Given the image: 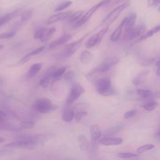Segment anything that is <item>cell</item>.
<instances>
[{
    "label": "cell",
    "instance_id": "cell-1",
    "mask_svg": "<svg viewBox=\"0 0 160 160\" xmlns=\"http://www.w3.org/2000/svg\"><path fill=\"white\" fill-rule=\"evenodd\" d=\"M39 144V139L36 136H22L19 140L6 144L5 147L11 148H21L26 149H34Z\"/></svg>",
    "mask_w": 160,
    "mask_h": 160
},
{
    "label": "cell",
    "instance_id": "cell-2",
    "mask_svg": "<svg viewBox=\"0 0 160 160\" xmlns=\"http://www.w3.org/2000/svg\"><path fill=\"white\" fill-rule=\"evenodd\" d=\"M97 92L102 96H109L115 93L111 81L108 78H103L96 79L94 82Z\"/></svg>",
    "mask_w": 160,
    "mask_h": 160
},
{
    "label": "cell",
    "instance_id": "cell-3",
    "mask_svg": "<svg viewBox=\"0 0 160 160\" xmlns=\"http://www.w3.org/2000/svg\"><path fill=\"white\" fill-rule=\"evenodd\" d=\"M32 107L38 112L43 114L51 112L58 108L57 104H54L49 99L46 98H40L36 99Z\"/></svg>",
    "mask_w": 160,
    "mask_h": 160
},
{
    "label": "cell",
    "instance_id": "cell-4",
    "mask_svg": "<svg viewBox=\"0 0 160 160\" xmlns=\"http://www.w3.org/2000/svg\"><path fill=\"white\" fill-rule=\"evenodd\" d=\"M88 34H85L84 36L81 38L80 39L74 41L65 46V48L59 52L58 54L59 59H66L72 56L78 49L81 47L84 39L87 36Z\"/></svg>",
    "mask_w": 160,
    "mask_h": 160
},
{
    "label": "cell",
    "instance_id": "cell-5",
    "mask_svg": "<svg viewBox=\"0 0 160 160\" xmlns=\"http://www.w3.org/2000/svg\"><path fill=\"white\" fill-rule=\"evenodd\" d=\"M120 61V58L118 56H111L106 58L98 66L92 71L98 73H103L108 71L113 66Z\"/></svg>",
    "mask_w": 160,
    "mask_h": 160
},
{
    "label": "cell",
    "instance_id": "cell-6",
    "mask_svg": "<svg viewBox=\"0 0 160 160\" xmlns=\"http://www.w3.org/2000/svg\"><path fill=\"white\" fill-rule=\"evenodd\" d=\"M111 0H102L100 2H99L98 4H96V5H94V6H92V8H91L82 16H81L77 21H76L75 23V26L77 27L81 26L82 24H84L85 22H86L92 16V14L101 6L106 5L109 3H110Z\"/></svg>",
    "mask_w": 160,
    "mask_h": 160
},
{
    "label": "cell",
    "instance_id": "cell-7",
    "mask_svg": "<svg viewBox=\"0 0 160 160\" xmlns=\"http://www.w3.org/2000/svg\"><path fill=\"white\" fill-rule=\"evenodd\" d=\"M146 31V27L144 25H139L136 27H131L125 28V31L123 36L124 41H129L134 40L138 37L141 36Z\"/></svg>",
    "mask_w": 160,
    "mask_h": 160
},
{
    "label": "cell",
    "instance_id": "cell-8",
    "mask_svg": "<svg viewBox=\"0 0 160 160\" xmlns=\"http://www.w3.org/2000/svg\"><path fill=\"white\" fill-rule=\"evenodd\" d=\"M55 31L56 29L54 28H41L35 32L34 38L42 42H45L52 36Z\"/></svg>",
    "mask_w": 160,
    "mask_h": 160
},
{
    "label": "cell",
    "instance_id": "cell-9",
    "mask_svg": "<svg viewBox=\"0 0 160 160\" xmlns=\"http://www.w3.org/2000/svg\"><path fill=\"white\" fill-rule=\"evenodd\" d=\"M130 5V3L129 2H125L122 4H120L116 8H114L102 21L103 23H105L106 24H109L114 22L118 17L119 16V14L121 13V12L126 9L127 7H128Z\"/></svg>",
    "mask_w": 160,
    "mask_h": 160
},
{
    "label": "cell",
    "instance_id": "cell-10",
    "mask_svg": "<svg viewBox=\"0 0 160 160\" xmlns=\"http://www.w3.org/2000/svg\"><path fill=\"white\" fill-rule=\"evenodd\" d=\"M85 90L84 88L79 83L74 84L71 90L66 99V102L68 104L73 103L77 99H78L84 92Z\"/></svg>",
    "mask_w": 160,
    "mask_h": 160
},
{
    "label": "cell",
    "instance_id": "cell-11",
    "mask_svg": "<svg viewBox=\"0 0 160 160\" xmlns=\"http://www.w3.org/2000/svg\"><path fill=\"white\" fill-rule=\"evenodd\" d=\"M108 27H106L103 29H102L100 31L97 32L96 34L91 36L86 42L85 46L87 48H92L98 44L99 43V42L102 39L103 36L106 34V32L108 31Z\"/></svg>",
    "mask_w": 160,
    "mask_h": 160
},
{
    "label": "cell",
    "instance_id": "cell-12",
    "mask_svg": "<svg viewBox=\"0 0 160 160\" xmlns=\"http://www.w3.org/2000/svg\"><path fill=\"white\" fill-rule=\"evenodd\" d=\"M99 143L102 146H116L121 144L123 139L119 137H104L99 139Z\"/></svg>",
    "mask_w": 160,
    "mask_h": 160
},
{
    "label": "cell",
    "instance_id": "cell-13",
    "mask_svg": "<svg viewBox=\"0 0 160 160\" xmlns=\"http://www.w3.org/2000/svg\"><path fill=\"white\" fill-rule=\"evenodd\" d=\"M73 12L72 11H66V12H59L58 14H55L51 16H50L47 21V24H51L62 20H64L65 19H67Z\"/></svg>",
    "mask_w": 160,
    "mask_h": 160
},
{
    "label": "cell",
    "instance_id": "cell-14",
    "mask_svg": "<svg viewBox=\"0 0 160 160\" xmlns=\"http://www.w3.org/2000/svg\"><path fill=\"white\" fill-rule=\"evenodd\" d=\"M72 38V35L70 34H65L62 35L61 37L58 38L56 40L53 41L52 42L50 43L49 46V49H54L60 45L66 43Z\"/></svg>",
    "mask_w": 160,
    "mask_h": 160
},
{
    "label": "cell",
    "instance_id": "cell-15",
    "mask_svg": "<svg viewBox=\"0 0 160 160\" xmlns=\"http://www.w3.org/2000/svg\"><path fill=\"white\" fill-rule=\"evenodd\" d=\"M55 68L56 67L54 66H52L47 70L43 77L41 79V80L39 82V84L41 86H42V88L48 87L50 82V79L52 78V73Z\"/></svg>",
    "mask_w": 160,
    "mask_h": 160
},
{
    "label": "cell",
    "instance_id": "cell-16",
    "mask_svg": "<svg viewBox=\"0 0 160 160\" xmlns=\"http://www.w3.org/2000/svg\"><path fill=\"white\" fill-rule=\"evenodd\" d=\"M124 23H125V19L124 18L123 20L121 21V22L118 26V27L111 34V35L109 38V39L112 42H116L118 41V39H119V37L121 34V32L122 31V29L124 28Z\"/></svg>",
    "mask_w": 160,
    "mask_h": 160
},
{
    "label": "cell",
    "instance_id": "cell-17",
    "mask_svg": "<svg viewBox=\"0 0 160 160\" xmlns=\"http://www.w3.org/2000/svg\"><path fill=\"white\" fill-rule=\"evenodd\" d=\"M77 141L79 148L82 151H86L88 149L89 146V142L87 137L84 134H80L77 138Z\"/></svg>",
    "mask_w": 160,
    "mask_h": 160
},
{
    "label": "cell",
    "instance_id": "cell-18",
    "mask_svg": "<svg viewBox=\"0 0 160 160\" xmlns=\"http://www.w3.org/2000/svg\"><path fill=\"white\" fill-rule=\"evenodd\" d=\"M92 58L93 55L90 51L88 50H84L80 54L79 61L82 64H88L91 62Z\"/></svg>",
    "mask_w": 160,
    "mask_h": 160
},
{
    "label": "cell",
    "instance_id": "cell-19",
    "mask_svg": "<svg viewBox=\"0 0 160 160\" xmlns=\"http://www.w3.org/2000/svg\"><path fill=\"white\" fill-rule=\"evenodd\" d=\"M43 64L41 62H37L33 64L30 68L29 69V71L28 72V76L29 78H32L35 77L37 74L39 72V71L41 69L42 67Z\"/></svg>",
    "mask_w": 160,
    "mask_h": 160
},
{
    "label": "cell",
    "instance_id": "cell-20",
    "mask_svg": "<svg viewBox=\"0 0 160 160\" xmlns=\"http://www.w3.org/2000/svg\"><path fill=\"white\" fill-rule=\"evenodd\" d=\"M74 111L72 108H66L62 114V119L66 122H69L72 121L74 116Z\"/></svg>",
    "mask_w": 160,
    "mask_h": 160
},
{
    "label": "cell",
    "instance_id": "cell-21",
    "mask_svg": "<svg viewBox=\"0 0 160 160\" xmlns=\"http://www.w3.org/2000/svg\"><path fill=\"white\" fill-rule=\"evenodd\" d=\"M90 132L91 138L93 141H98L101 136V132L99 126L98 124H92L90 127Z\"/></svg>",
    "mask_w": 160,
    "mask_h": 160
},
{
    "label": "cell",
    "instance_id": "cell-22",
    "mask_svg": "<svg viewBox=\"0 0 160 160\" xmlns=\"http://www.w3.org/2000/svg\"><path fill=\"white\" fill-rule=\"evenodd\" d=\"M160 30V26L159 25L152 28V29H151L150 30L148 31L147 32H146L145 33L144 32L141 36H139V39H138L137 42H139V41H143L149 37H151L154 34L157 33L158 32H159Z\"/></svg>",
    "mask_w": 160,
    "mask_h": 160
},
{
    "label": "cell",
    "instance_id": "cell-23",
    "mask_svg": "<svg viewBox=\"0 0 160 160\" xmlns=\"http://www.w3.org/2000/svg\"><path fill=\"white\" fill-rule=\"evenodd\" d=\"M136 18H137V15L135 12L131 13L128 16L124 18L125 19L124 28H129L133 27L134 26Z\"/></svg>",
    "mask_w": 160,
    "mask_h": 160
},
{
    "label": "cell",
    "instance_id": "cell-24",
    "mask_svg": "<svg viewBox=\"0 0 160 160\" xmlns=\"http://www.w3.org/2000/svg\"><path fill=\"white\" fill-rule=\"evenodd\" d=\"M33 12H34V9L32 8L27 9L24 12H22L21 14V21L23 24H25L27 21H28L31 18L33 14Z\"/></svg>",
    "mask_w": 160,
    "mask_h": 160
},
{
    "label": "cell",
    "instance_id": "cell-25",
    "mask_svg": "<svg viewBox=\"0 0 160 160\" xmlns=\"http://www.w3.org/2000/svg\"><path fill=\"white\" fill-rule=\"evenodd\" d=\"M66 69L67 66H62L59 68H56L52 73V78L59 79L64 74Z\"/></svg>",
    "mask_w": 160,
    "mask_h": 160
},
{
    "label": "cell",
    "instance_id": "cell-26",
    "mask_svg": "<svg viewBox=\"0 0 160 160\" xmlns=\"http://www.w3.org/2000/svg\"><path fill=\"white\" fill-rule=\"evenodd\" d=\"M137 94L138 96L144 99H149L153 96L152 91L149 89H139L137 91Z\"/></svg>",
    "mask_w": 160,
    "mask_h": 160
},
{
    "label": "cell",
    "instance_id": "cell-27",
    "mask_svg": "<svg viewBox=\"0 0 160 160\" xmlns=\"http://www.w3.org/2000/svg\"><path fill=\"white\" fill-rule=\"evenodd\" d=\"M84 12V11L83 10H79L75 12H72L67 19L69 22H75L82 16Z\"/></svg>",
    "mask_w": 160,
    "mask_h": 160
},
{
    "label": "cell",
    "instance_id": "cell-28",
    "mask_svg": "<svg viewBox=\"0 0 160 160\" xmlns=\"http://www.w3.org/2000/svg\"><path fill=\"white\" fill-rule=\"evenodd\" d=\"M154 147H155V146L152 144H144V145H142V146L139 147L136 149V152L138 154H142V153H144L146 151L151 150Z\"/></svg>",
    "mask_w": 160,
    "mask_h": 160
},
{
    "label": "cell",
    "instance_id": "cell-29",
    "mask_svg": "<svg viewBox=\"0 0 160 160\" xmlns=\"http://www.w3.org/2000/svg\"><path fill=\"white\" fill-rule=\"evenodd\" d=\"M158 102L156 101H152L150 102H148L144 105L142 106V108L148 111H151L154 109H155L158 106Z\"/></svg>",
    "mask_w": 160,
    "mask_h": 160
},
{
    "label": "cell",
    "instance_id": "cell-30",
    "mask_svg": "<svg viewBox=\"0 0 160 160\" xmlns=\"http://www.w3.org/2000/svg\"><path fill=\"white\" fill-rule=\"evenodd\" d=\"M88 115V112L85 110H81V111H78L74 113V118L75 119L76 122H80L81 121V119L86 116Z\"/></svg>",
    "mask_w": 160,
    "mask_h": 160
},
{
    "label": "cell",
    "instance_id": "cell-31",
    "mask_svg": "<svg viewBox=\"0 0 160 160\" xmlns=\"http://www.w3.org/2000/svg\"><path fill=\"white\" fill-rule=\"evenodd\" d=\"M72 4V2L71 1H65V2H63L61 4H59L58 6H56V8L54 9V11L56 12H58V11H62V10H64L66 8H68L69 6H71Z\"/></svg>",
    "mask_w": 160,
    "mask_h": 160
},
{
    "label": "cell",
    "instance_id": "cell-32",
    "mask_svg": "<svg viewBox=\"0 0 160 160\" xmlns=\"http://www.w3.org/2000/svg\"><path fill=\"white\" fill-rule=\"evenodd\" d=\"M118 156L123 158V159H129V158H136L138 156V154L133 153V152H118L117 154Z\"/></svg>",
    "mask_w": 160,
    "mask_h": 160
},
{
    "label": "cell",
    "instance_id": "cell-33",
    "mask_svg": "<svg viewBox=\"0 0 160 160\" xmlns=\"http://www.w3.org/2000/svg\"><path fill=\"white\" fill-rule=\"evenodd\" d=\"M20 126L24 129H31L35 126V122L32 121H23L21 122Z\"/></svg>",
    "mask_w": 160,
    "mask_h": 160
},
{
    "label": "cell",
    "instance_id": "cell-34",
    "mask_svg": "<svg viewBox=\"0 0 160 160\" xmlns=\"http://www.w3.org/2000/svg\"><path fill=\"white\" fill-rule=\"evenodd\" d=\"M16 32L14 31H11L9 32H4L0 34V39H10L14 36Z\"/></svg>",
    "mask_w": 160,
    "mask_h": 160
},
{
    "label": "cell",
    "instance_id": "cell-35",
    "mask_svg": "<svg viewBox=\"0 0 160 160\" xmlns=\"http://www.w3.org/2000/svg\"><path fill=\"white\" fill-rule=\"evenodd\" d=\"M64 79L66 81H71L74 78V73L72 71H68L64 72Z\"/></svg>",
    "mask_w": 160,
    "mask_h": 160
},
{
    "label": "cell",
    "instance_id": "cell-36",
    "mask_svg": "<svg viewBox=\"0 0 160 160\" xmlns=\"http://www.w3.org/2000/svg\"><path fill=\"white\" fill-rule=\"evenodd\" d=\"M44 49V46H41L39 48H38L32 50L31 52L28 53V55L31 58V57H32L33 56H35L36 54H38L40 52H41Z\"/></svg>",
    "mask_w": 160,
    "mask_h": 160
},
{
    "label": "cell",
    "instance_id": "cell-37",
    "mask_svg": "<svg viewBox=\"0 0 160 160\" xmlns=\"http://www.w3.org/2000/svg\"><path fill=\"white\" fill-rule=\"evenodd\" d=\"M137 114V110L136 109H132L130 111H127L124 114V118L125 119H129L133 116H134Z\"/></svg>",
    "mask_w": 160,
    "mask_h": 160
},
{
    "label": "cell",
    "instance_id": "cell-38",
    "mask_svg": "<svg viewBox=\"0 0 160 160\" xmlns=\"http://www.w3.org/2000/svg\"><path fill=\"white\" fill-rule=\"evenodd\" d=\"M143 74H141L140 75L134 77V78L132 79V83L134 85H136V86L139 85V84L141 82V81H142V76Z\"/></svg>",
    "mask_w": 160,
    "mask_h": 160
},
{
    "label": "cell",
    "instance_id": "cell-39",
    "mask_svg": "<svg viewBox=\"0 0 160 160\" xmlns=\"http://www.w3.org/2000/svg\"><path fill=\"white\" fill-rule=\"evenodd\" d=\"M8 117V114L0 110V124H2L6 121V119Z\"/></svg>",
    "mask_w": 160,
    "mask_h": 160
},
{
    "label": "cell",
    "instance_id": "cell-40",
    "mask_svg": "<svg viewBox=\"0 0 160 160\" xmlns=\"http://www.w3.org/2000/svg\"><path fill=\"white\" fill-rule=\"evenodd\" d=\"M88 107V104H87L86 103H84V102H80V103H78L77 104H76V106H74V108L76 109H77L79 111H81V110H85V109L86 108Z\"/></svg>",
    "mask_w": 160,
    "mask_h": 160
},
{
    "label": "cell",
    "instance_id": "cell-41",
    "mask_svg": "<svg viewBox=\"0 0 160 160\" xmlns=\"http://www.w3.org/2000/svg\"><path fill=\"white\" fill-rule=\"evenodd\" d=\"M154 61V58H148L146 59V60H144L141 64L142 66H149L150 64H152Z\"/></svg>",
    "mask_w": 160,
    "mask_h": 160
},
{
    "label": "cell",
    "instance_id": "cell-42",
    "mask_svg": "<svg viewBox=\"0 0 160 160\" xmlns=\"http://www.w3.org/2000/svg\"><path fill=\"white\" fill-rule=\"evenodd\" d=\"M148 6H154L156 7L159 6V0H148Z\"/></svg>",
    "mask_w": 160,
    "mask_h": 160
},
{
    "label": "cell",
    "instance_id": "cell-43",
    "mask_svg": "<svg viewBox=\"0 0 160 160\" xmlns=\"http://www.w3.org/2000/svg\"><path fill=\"white\" fill-rule=\"evenodd\" d=\"M30 58H30L28 54H26V56H24L19 61V62H18V64H21V65H22V64H24V63H26V62H28Z\"/></svg>",
    "mask_w": 160,
    "mask_h": 160
},
{
    "label": "cell",
    "instance_id": "cell-44",
    "mask_svg": "<svg viewBox=\"0 0 160 160\" xmlns=\"http://www.w3.org/2000/svg\"><path fill=\"white\" fill-rule=\"evenodd\" d=\"M12 152V151L11 149H2L0 150V156L9 154Z\"/></svg>",
    "mask_w": 160,
    "mask_h": 160
},
{
    "label": "cell",
    "instance_id": "cell-45",
    "mask_svg": "<svg viewBox=\"0 0 160 160\" xmlns=\"http://www.w3.org/2000/svg\"><path fill=\"white\" fill-rule=\"evenodd\" d=\"M155 67H156V73L157 75L159 76V61H157V62L155 63Z\"/></svg>",
    "mask_w": 160,
    "mask_h": 160
},
{
    "label": "cell",
    "instance_id": "cell-46",
    "mask_svg": "<svg viewBox=\"0 0 160 160\" xmlns=\"http://www.w3.org/2000/svg\"><path fill=\"white\" fill-rule=\"evenodd\" d=\"M131 0H115L114 1V4H118V3H120V2H128Z\"/></svg>",
    "mask_w": 160,
    "mask_h": 160
},
{
    "label": "cell",
    "instance_id": "cell-47",
    "mask_svg": "<svg viewBox=\"0 0 160 160\" xmlns=\"http://www.w3.org/2000/svg\"><path fill=\"white\" fill-rule=\"evenodd\" d=\"M6 141V139H5L4 138L0 136V143L4 142V141Z\"/></svg>",
    "mask_w": 160,
    "mask_h": 160
},
{
    "label": "cell",
    "instance_id": "cell-48",
    "mask_svg": "<svg viewBox=\"0 0 160 160\" xmlns=\"http://www.w3.org/2000/svg\"><path fill=\"white\" fill-rule=\"evenodd\" d=\"M3 48H4V46L2 44H0V51L2 50Z\"/></svg>",
    "mask_w": 160,
    "mask_h": 160
},
{
    "label": "cell",
    "instance_id": "cell-49",
    "mask_svg": "<svg viewBox=\"0 0 160 160\" xmlns=\"http://www.w3.org/2000/svg\"><path fill=\"white\" fill-rule=\"evenodd\" d=\"M1 83H2V79H1V78H0V86H1Z\"/></svg>",
    "mask_w": 160,
    "mask_h": 160
}]
</instances>
